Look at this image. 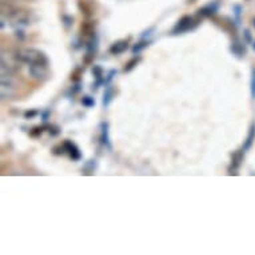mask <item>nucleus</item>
<instances>
[{"label": "nucleus", "instance_id": "6", "mask_svg": "<svg viewBox=\"0 0 255 255\" xmlns=\"http://www.w3.org/2000/svg\"><path fill=\"white\" fill-rule=\"evenodd\" d=\"M102 144L111 150V143H110V130H109V123L107 122H103L102 123V136H101Z\"/></svg>", "mask_w": 255, "mask_h": 255}, {"label": "nucleus", "instance_id": "13", "mask_svg": "<svg viewBox=\"0 0 255 255\" xmlns=\"http://www.w3.org/2000/svg\"><path fill=\"white\" fill-rule=\"evenodd\" d=\"M147 46H148V42L138 43V44H135V46L132 47V52H134V54H139V52H140L143 48H146Z\"/></svg>", "mask_w": 255, "mask_h": 255}, {"label": "nucleus", "instance_id": "22", "mask_svg": "<svg viewBox=\"0 0 255 255\" xmlns=\"http://www.w3.org/2000/svg\"><path fill=\"white\" fill-rule=\"evenodd\" d=\"M254 27H255V19H254Z\"/></svg>", "mask_w": 255, "mask_h": 255}, {"label": "nucleus", "instance_id": "5", "mask_svg": "<svg viewBox=\"0 0 255 255\" xmlns=\"http://www.w3.org/2000/svg\"><path fill=\"white\" fill-rule=\"evenodd\" d=\"M63 148L70 154L72 160H79V159L82 158V155H80L79 150H78V147H76L74 143L70 142V140H66V142L63 143Z\"/></svg>", "mask_w": 255, "mask_h": 255}, {"label": "nucleus", "instance_id": "19", "mask_svg": "<svg viewBox=\"0 0 255 255\" xmlns=\"http://www.w3.org/2000/svg\"><path fill=\"white\" fill-rule=\"evenodd\" d=\"M48 115H50V110H47V111H44V113H43V121L46 122L47 118H48Z\"/></svg>", "mask_w": 255, "mask_h": 255}, {"label": "nucleus", "instance_id": "18", "mask_svg": "<svg viewBox=\"0 0 255 255\" xmlns=\"http://www.w3.org/2000/svg\"><path fill=\"white\" fill-rule=\"evenodd\" d=\"M36 114H38V111H31V113H25V118H32V117H35V115H36Z\"/></svg>", "mask_w": 255, "mask_h": 255}, {"label": "nucleus", "instance_id": "15", "mask_svg": "<svg viewBox=\"0 0 255 255\" xmlns=\"http://www.w3.org/2000/svg\"><path fill=\"white\" fill-rule=\"evenodd\" d=\"M138 60H139V58H135V59H132V60H131L130 63H128V64H127V67L125 68V71H131V70H132V68L135 67V66H136V63H138Z\"/></svg>", "mask_w": 255, "mask_h": 255}, {"label": "nucleus", "instance_id": "14", "mask_svg": "<svg viewBox=\"0 0 255 255\" xmlns=\"http://www.w3.org/2000/svg\"><path fill=\"white\" fill-rule=\"evenodd\" d=\"M82 103H83V106H86V107H92V106L95 105V101L90 97H84L83 99H82Z\"/></svg>", "mask_w": 255, "mask_h": 255}, {"label": "nucleus", "instance_id": "17", "mask_svg": "<svg viewBox=\"0 0 255 255\" xmlns=\"http://www.w3.org/2000/svg\"><path fill=\"white\" fill-rule=\"evenodd\" d=\"M50 134L52 135V136H56V135L59 134L58 127H50Z\"/></svg>", "mask_w": 255, "mask_h": 255}, {"label": "nucleus", "instance_id": "1", "mask_svg": "<svg viewBox=\"0 0 255 255\" xmlns=\"http://www.w3.org/2000/svg\"><path fill=\"white\" fill-rule=\"evenodd\" d=\"M17 54V58L21 63H27L28 66L31 64H48V59L42 51L36 50V48H25L21 50Z\"/></svg>", "mask_w": 255, "mask_h": 255}, {"label": "nucleus", "instance_id": "20", "mask_svg": "<svg viewBox=\"0 0 255 255\" xmlns=\"http://www.w3.org/2000/svg\"><path fill=\"white\" fill-rule=\"evenodd\" d=\"M245 38H246V40H249V42H250L251 40V35H250V32H249V31H245Z\"/></svg>", "mask_w": 255, "mask_h": 255}, {"label": "nucleus", "instance_id": "8", "mask_svg": "<svg viewBox=\"0 0 255 255\" xmlns=\"http://www.w3.org/2000/svg\"><path fill=\"white\" fill-rule=\"evenodd\" d=\"M254 139H255V123L251 126L250 131H249V135H247V138H246V142H245V144H243V152L250 150L251 146H253V143H254Z\"/></svg>", "mask_w": 255, "mask_h": 255}, {"label": "nucleus", "instance_id": "4", "mask_svg": "<svg viewBox=\"0 0 255 255\" xmlns=\"http://www.w3.org/2000/svg\"><path fill=\"white\" fill-rule=\"evenodd\" d=\"M194 20L191 16H183L178 21V24L175 25V28L172 29V34L174 35H179L183 34V32H187L190 29L193 28Z\"/></svg>", "mask_w": 255, "mask_h": 255}, {"label": "nucleus", "instance_id": "9", "mask_svg": "<svg viewBox=\"0 0 255 255\" xmlns=\"http://www.w3.org/2000/svg\"><path fill=\"white\" fill-rule=\"evenodd\" d=\"M241 160H242V154L241 152H237L233 156V163H231L230 167V174H237L239 166H241Z\"/></svg>", "mask_w": 255, "mask_h": 255}, {"label": "nucleus", "instance_id": "11", "mask_svg": "<svg viewBox=\"0 0 255 255\" xmlns=\"http://www.w3.org/2000/svg\"><path fill=\"white\" fill-rule=\"evenodd\" d=\"M113 95H114V91L111 87H107V90L105 91V95H103V106L107 107V106L111 103L113 101Z\"/></svg>", "mask_w": 255, "mask_h": 255}, {"label": "nucleus", "instance_id": "2", "mask_svg": "<svg viewBox=\"0 0 255 255\" xmlns=\"http://www.w3.org/2000/svg\"><path fill=\"white\" fill-rule=\"evenodd\" d=\"M13 94H15V82L12 79V75L1 74V98L7 99L12 97Z\"/></svg>", "mask_w": 255, "mask_h": 255}, {"label": "nucleus", "instance_id": "7", "mask_svg": "<svg viewBox=\"0 0 255 255\" xmlns=\"http://www.w3.org/2000/svg\"><path fill=\"white\" fill-rule=\"evenodd\" d=\"M128 48V43L126 40H119V42L114 43L113 46L110 47V52L113 55H121Z\"/></svg>", "mask_w": 255, "mask_h": 255}, {"label": "nucleus", "instance_id": "12", "mask_svg": "<svg viewBox=\"0 0 255 255\" xmlns=\"http://www.w3.org/2000/svg\"><path fill=\"white\" fill-rule=\"evenodd\" d=\"M231 51H233V52H234L237 56H242V55H245V52H246V51H245V47L241 46V43H238V42L233 43V46H231Z\"/></svg>", "mask_w": 255, "mask_h": 255}, {"label": "nucleus", "instance_id": "21", "mask_svg": "<svg viewBox=\"0 0 255 255\" xmlns=\"http://www.w3.org/2000/svg\"><path fill=\"white\" fill-rule=\"evenodd\" d=\"M253 47H254V50H255V42H254V44H253Z\"/></svg>", "mask_w": 255, "mask_h": 255}, {"label": "nucleus", "instance_id": "16", "mask_svg": "<svg viewBox=\"0 0 255 255\" xmlns=\"http://www.w3.org/2000/svg\"><path fill=\"white\" fill-rule=\"evenodd\" d=\"M251 97L255 99V70H253V79H251Z\"/></svg>", "mask_w": 255, "mask_h": 255}, {"label": "nucleus", "instance_id": "10", "mask_svg": "<svg viewBox=\"0 0 255 255\" xmlns=\"http://www.w3.org/2000/svg\"><path fill=\"white\" fill-rule=\"evenodd\" d=\"M98 48V38L94 35L90 40L87 42V55L88 56H92V55L97 52Z\"/></svg>", "mask_w": 255, "mask_h": 255}, {"label": "nucleus", "instance_id": "3", "mask_svg": "<svg viewBox=\"0 0 255 255\" xmlns=\"http://www.w3.org/2000/svg\"><path fill=\"white\" fill-rule=\"evenodd\" d=\"M28 74L35 80H44L48 75V64H31L28 66Z\"/></svg>", "mask_w": 255, "mask_h": 255}]
</instances>
